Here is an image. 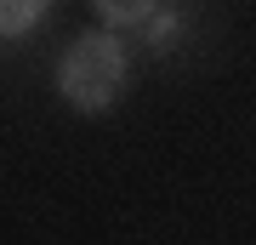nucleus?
Here are the masks:
<instances>
[{
    "mask_svg": "<svg viewBox=\"0 0 256 245\" xmlns=\"http://www.w3.org/2000/svg\"><path fill=\"white\" fill-rule=\"evenodd\" d=\"M57 86H63V97L74 103V109H86V114L114 109L120 91H126V46H120L114 35H102V29L80 35V40L63 52Z\"/></svg>",
    "mask_w": 256,
    "mask_h": 245,
    "instance_id": "obj_1",
    "label": "nucleus"
},
{
    "mask_svg": "<svg viewBox=\"0 0 256 245\" xmlns=\"http://www.w3.org/2000/svg\"><path fill=\"white\" fill-rule=\"evenodd\" d=\"M52 0H0V35H28Z\"/></svg>",
    "mask_w": 256,
    "mask_h": 245,
    "instance_id": "obj_2",
    "label": "nucleus"
},
{
    "mask_svg": "<svg viewBox=\"0 0 256 245\" xmlns=\"http://www.w3.org/2000/svg\"><path fill=\"white\" fill-rule=\"evenodd\" d=\"M92 6H97V18H102V23L131 29V23H148V18H154L160 0H92Z\"/></svg>",
    "mask_w": 256,
    "mask_h": 245,
    "instance_id": "obj_3",
    "label": "nucleus"
}]
</instances>
